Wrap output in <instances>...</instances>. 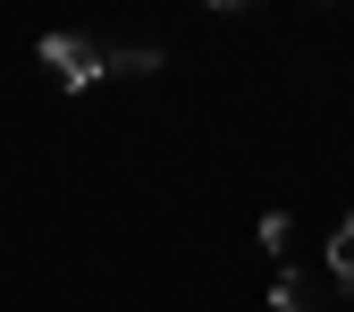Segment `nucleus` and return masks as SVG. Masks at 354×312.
Segmentation results:
<instances>
[{"label": "nucleus", "instance_id": "2", "mask_svg": "<svg viewBox=\"0 0 354 312\" xmlns=\"http://www.w3.org/2000/svg\"><path fill=\"white\" fill-rule=\"evenodd\" d=\"M270 304H279V312H329V295L304 279V270H279V295H270Z\"/></svg>", "mask_w": 354, "mask_h": 312}, {"label": "nucleus", "instance_id": "3", "mask_svg": "<svg viewBox=\"0 0 354 312\" xmlns=\"http://www.w3.org/2000/svg\"><path fill=\"white\" fill-rule=\"evenodd\" d=\"M329 279H337V287H354V211L329 228Z\"/></svg>", "mask_w": 354, "mask_h": 312}, {"label": "nucleus", "instance_id": "1", "mask_svg": "<svg viewBox=\"0 0 354 312\" xmlns=\"http://www.w3.org/2000/svg\"><path fill=\"white\" fill-rule=\"evenodd\" d=\"M34 59L51 68L68 93H84V84H102V76H110V42H93V34H42V42H34Z\"/></svg>", "mask_w": 354, "mask_h": 312}, {"label": "nucleus", "instance_id": "4", "mask_svg": "<svg viewBox=\"0 0 354 312\" xmlns=\"http://www.w3.org/2000/svg\"><path fill=\"white\" fill-rule=\"evenodd\" d=\"M152 68H160L152 42H110V76H152Z\"/></svg>", "mask_w": 354, "mask_h": 312}, {"label": "nucleus", "instance_id": "5", "mask_svg": "<svg viewBox=\"0 0 354 312\" xmlns=\"http://www.w3.org/2000/svg\"><path fill=\"white\" fill-rule=\"evenodd\" d=\"M287 245H295V219H287V211H270V219H261V253H270V261H279Z\"/></svg>", "mask_w": 354, "mask_h": 312}]
</instances>
